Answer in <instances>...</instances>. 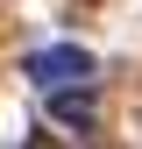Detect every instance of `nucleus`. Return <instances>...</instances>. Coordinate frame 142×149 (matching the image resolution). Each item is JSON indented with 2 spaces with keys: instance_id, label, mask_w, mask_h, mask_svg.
Masks as SVG:
<instances>
[{
  "instance_id": "2",
  "label": "nucleus",
  "mask_w": 142,
  "mask_h": 149,
  "mask_svg": "<svg viewBox=\"0 0 142 149\" xmlns=\"http://www.w3.org/2000/svg\"><path fill=\"white\" fill-rule=\"evenodd\" d=\"M50 114H57L64 128H93L100 100H93V92H64V85H50Z\"/></svg>"
},
{
  "instance_id": "1",
  "label": "nucleus",
  "mask_w": 142,
  "mask_h": 149,
  "mask_svg": "<svg viewBox=\"0 0 142 149\" xmlns=\"http://www.w3.org/2000/svg\"><path fill=\"white\" fill-rule=\"evenodd\" d=\"M22 78H29V85H85V78H93V57H85L78 43L29 50V57H22Z\"/></svg>"
}]
</instances>
